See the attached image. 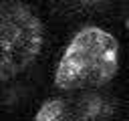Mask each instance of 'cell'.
Wrapping results in <instances>:
<instances>
[{
  "instance_id": "obj_2",
  "label": "cell",
  "mask_w": 129,
  "mask_h": 121,
  "mask_svg": "<svg viewBox=\"0 0 129 121\" xmlns=\"http://www.w3.org/2000/svg\"><path fill=\"white\" fill-rule=\"evenodd\" d=\"M42 48V24L20 0H0V81L24 73Z\"/></svg>"
},
{
  "instance_id": "obj_3",
  "label": "cell",
  "mask_w": 129,
  "mask_h": 121,
  "mask_svg": "<svg viewBox=\"0 0 129 121\" xmlns=\"http://www.w3.org/2000/svg\"><path fill=\"white\" fill-rule=\"evenodd\" d=\"M69 121H111L113 103L95 91H77L73 99H64Z\"/></svg>"
},
{
  "instance_id": "obj_4",
  "label": "cell",
  "mask_w": 129,
  "mask_h": 121,
  "mask_svg": "<svg viewBox=\"0 0 129 121\" xmlns=\"http://www.w3.org/2000/svg\"><path fill=\"white\" fill-rule=\"evenodd\" d=\"M34 121H69L64 99H48L42 103L34 115Z\"/></svg>"
},
{
  "instance_id": "obj_1",
  "label": "cell",
  "mask_w": 129,
  "mask_h": 121,
  "mask_svg": "<svg viewBox=\"0 0 129 121\" xmlns=\"http://www.w3.org/2000/svg\"><path fill=\"white\" fill-rule=\"evenodd\" d=\"M119 69L117 38L99 28H81L64 48L54 71V85L62 91H93L107 85Z\"/></svg>"
}]
</instances>
